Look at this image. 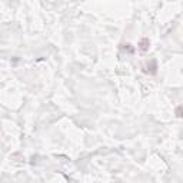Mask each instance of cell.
I'll list each match as a JSON object with an SVG mask.
<instances>
[{"label":"cell","instance_id":"1","mask_svg":"<svg viewBox=\"0 0 183 183\" xmlns=\"http://www.w3.org/2000/svg\"><path fill=\"white\" fill-rule=\"evenodd\" d=\"M147 47H149V40H147V39H142V42H140V44H139V49L142 52H146Z\"/></svg>","mask_w":183,"mask_h":183},{"label":"cell","instance_id":"2","mask_svg":"<svg viewBox=\"0 0 183 183\" xmlns=\"http://www.w3.org/2000/svg\"><path fill=\"white\" fill-rule=\"evenodd\" d=\"M176 115H177V117H183V106H179L176 109Z\"/></svg>","mask_w":183,"mask_h":183}]
</instances>
